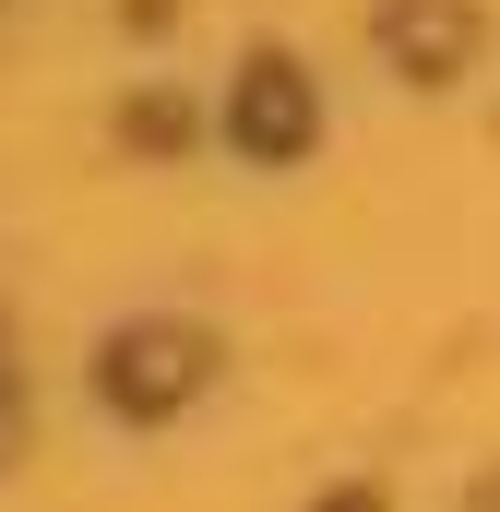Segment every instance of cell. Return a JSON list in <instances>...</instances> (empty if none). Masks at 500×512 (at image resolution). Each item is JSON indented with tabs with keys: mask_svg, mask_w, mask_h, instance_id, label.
<instances>
[{
	"mask_svg": "<svg viewBox=\"0 0 500 512\" xmlns=\"http://www.w3.org/2000/svg\"><path fill=\"white\" fill-rule=\"evenodd\" d=\"M286 131H298V143H310V84H298V96H286V60H250V143H262V155H274V143H286Z\"/></svg>",
	"mask_w": 500,
	"mask_h": 512,
	"instance_id": "7a4b0ae2",
	"label": "cell"
},
{
	"mask_svg": "<svg viewBox=\"0 0 500 512\" xmlns=\"http://www.w3.org/2000/svg\"><path fill=\"white\" fill-rule=\"evenodd\" d=\"M191 382H203V346H191V334H120V358H96V393L131 405V417L179 405Z\"/></svg>",
	"mask_w": 500,
	"mask_h": 512,
	"instance_id": "6da1fadb",
	"label": "cell"
}]
</instances>
